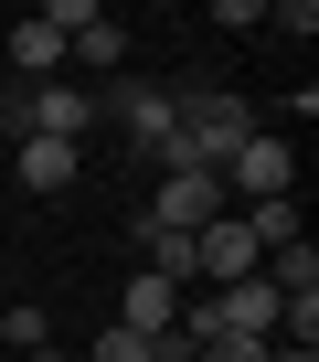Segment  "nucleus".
I'll list each match as a JSON object with an SVG mask.
<instances>
[{
    "label": "nucleus",
    "mask_w": 319,
    "mask_h": 362,
    "mask_svg": "<svg viewBox=\"0 0 319 362\" xmlns=\"http://www.w3.org/2000/svg\"><path fill=\"white\" fill-rule=\"evenodd\" d=\"M85 128H96V96L64 86V75L54 86H0V139H11V149L22 139H75L85 149Z\"/></svg>",
    "instance_id": "f257e3e1"
},
{
    "label": "nucleus",
    "mask_w": 319,
    "mask_h": 362,
    "mask_svg": "<svg viewBox=\"0 0 319 362\" xmlns=\"http://www.w3.org/2000/svg\"><path fill=\"white\" fill-rule=\"evenodd\" d=\"M213 181H224V203H287V192H298V149H287L277 128H255Z\"/></svg>",
    "instance_id": "f03ea898"
},
{
    "label": "nucleus",
    "mask_w": 319,
    "mask_h": 362,
    "mask_svg": "<svg viewBox=\"0 0 319 362\" xmlns=\"http://www.w3.org/2000/svg\"><path fill=\"white\" fill-rule=\"evenodd\" d=\"M224 214V181L213 170H160V192L138 203V224H160V235H203Z\"/></svg>",
    "instance_id": "7ed1b4c3"
},
{
    "label": "nucleus",
    "mask_w": 319,
    "mask_h": 362,
    "mask_svg": "<svg viewBox=\"0 0 319 362\" xmlns=\"http://www.w3.org/2000/svg\"><path fill=\"white\" fill-rule=\"evenodd\" d=\"M96 117H117V128H128V149H138V160H160V139L181 128V96H171V86H117Z\"/></svg>",
    "instance_id": "20e7f679"
},
{
    "label": "nucleus",
    "mask_w": 319,
    "mask_h": 362,
    "mask_svg": "<svg viewBox=\"0 0 319 362\" xmlns=\"http://www.w3.org/2000/svg\"><path fill=\"white\" fill-rule=\"evenodd\" d=\"M192 256H203V288H234V277H266V245L245 235V214H213V224L192 235Z\"/></svg>",
    "instance_id": "39448f33"
},
{
    "label": "nucleus",
    "mask_w": 319,
    "mask_h": 362,
    "mask_svg": "<svg viewBox=\"0 0 319 362\" xmlns=\"http://www.w3.org/2000/svg\"><path fill=\"white\" fill-rule=\"evenodd\" d=\"M117 330H138V341L181 330V288H160V277H128V309H117Z\"/></svg>",
    "instance_id": "423d86ee"
},
{
    "label": "nucleus",
    "mask_w": 319,
    "mask_h": 362,
    "mask_svg": "<svg viewBox=\"0 0 319 362\" xmlns=\"http://www.w3.org/2000/svg\"><path fill=\"white\" fill-rule=\"evenodd\" d=\"M75 170H85V149H75V139H22V181H32V192H64Z\"/></svg>",
    "instance_id": "0eeeda50"
},
{
    "label": "nucleus",
    "mask_w": 319,
    "mask_h": 362,
    "mask_svg": "<svg viewBox=\"0 0 319 362\" xmlns=\"http://www.w3.org/2000/svg\"><path fill=\"white\" fill-rule=\"evenodd\" d=\"M245 235H255L266 256H277V245H298V192H287V203H245Z\"/></svg>",
    "instance_id": "6e6552de"
},
{
    "label": "nucleus",
    "mask_w": 319,
    "mask_h": 362,
    "mask_svg": "<svg viewBox=\"0 0 319 362\" xmlns=\"http://www.w3.org/2000/svg\"><path fill=\"white\" fill-rule=\"evenodd\" d=\"M266 288H277V298H298V288H319V256H308V235H298V245H277V267H266Z\"/></svg>",
    "instance_id": "1a4fd4ad"
},
{
    "label": "nucleus",
    "mask_w": 319,
    "mask_h": 362,
    "mask_svg": "<svg viewBox=\"0 0 319 362\" xmlns=\"http://www.w3.org/2000/svg\"><path fill=\"white\" fill-rule=\"evenodd\" d=\"M64 64H96V75H107V64H128V33H117V22H96V33L64 54Z\"/></svg>",
    "instance_id": "9d476101"
},
{
    "label": "nucleus",
    "mask_w": 319,
    "mask_h": 362,
    "mask_svg": "<svg viewBox=\"0 0 319 362\" xmlns=\"http://www.w3.org/2000/svg\"><path fill=\"white\" fill-rule=\"evenodd\" d=\"M85 362H149V341H138V330H117V320H107V330H96V351H85Z\"/></svg>",
    "instance_id": "9b49d317"
},
{
    "label": "nucleus",
    "mask_w": 319,
    "mask_h": 362,
    "mask_svg": "<svg viewBox=\"0 0 319 362\" xmlns=\"http://www.w3.org/2000/svg\"><path fill=\"white\" fill-rule=\"evenodd\" d=\"M11 362H64V351H11Z\"/></svg>",
    "instance_id": "f8f14e48"
}]
</instances>
